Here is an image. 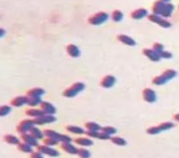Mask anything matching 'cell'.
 I'll return each instance as SVG.
<instances>
[{"mask_svg": "<svg viewBox=\"0 0 179 158\" xmlns=\"http://www.w3.org/2000/svg\"><path fill=\"white\" fill-rule=\"evenodd\" d=\"M85 84L82 82H75L72 84L70 87L66 88L63 91V96L66 98H72L76 96L77 94L80 93L82 90H84Z\"/></svg>", "mask_w": 179, "mask_h": 158, "instance_id": "cell-1", "label": "cell"}, {"mask_svg": "<svg viewBox=\"0 0 179 158\" xmlns=\"http://www.w3.org/2000/svg\"><path fill=\"white\" fill-rule=\"evenodd\" d=\"M109 18V15L104 11H100L93 14L92 16H90L88 18V23L91 25H100L103 24L104 22L107 21V19Z\"/></svg>", "mask_w": 179, "mask_h": 158, "instance_id": "cell-2", "label": "cell"}, {"mask_svg": "<svg viewBox=\"0 0 179 158\" xmlns=\"http://www.w3.org/2000/svg\"><path fill=\"white\" fill-rule=\"evenodd\" d=\"M54 121H56V118L52 114H46V113L41 116L34 117V119H33V122H34L35 125H43V124L52 123Z\"/></svg>", "mask_w": 179, "mask_h": 158, "instance_id": "cell-3", "label": "cell"}, {"mask_svg": "<svg viewBox=\"0 0 179 158\" xmlns=\"http://www.w3.org/2000/svg\"><path fill=\"white\" fill-rule=\"evenodd\" d=\"M35 124L33 122V119H23V120L17 125V131L18 133H26L27 131L30 130L32 126H34Z\"/></svg>", "mask_w": 179, "mask_h": 158, "instance_id": "cell-4", "label": "cell"}, {"mask_svg": "<svg viewBox=\"0 0 179 158\" xmlns=\"http://www.w3.org/2000/svg\"><path fill=\"white\" fill-rule=\"evenodd\" d=\"M142 96H143V99L145 100V101L148 102V103H154L157 99L155 91L150 89V88H145L142 91Z\"/></svg>", "mask_w": 179, "mask_h": 158, "instance_id": "cell-5", "label": "cell"}, {"mask_svg": "<svg viewBox=\"0 0 179 158\" xmlns=\"http://www.w3.org/2000/svg\"><path fill=\"white\" fill-rule=\"evenodd\" d=\"M37 150H39L40 152H42L43 154H46L48 156H51V157H57L59 156V152L57 150L53 149L51 148V146H48V145H38L37 146Z\"/></svg>", "mask_w": 179, "mask_h": 158, "instance_id": "cell-6", "label": "cell"}, {"mask_svg": "<svg viewBox=\"0 0 179 158\" xmlns=\"http://www.w3.org/2000/svg\"><path fill=\"white\" fill-rule=\"evenodd\" d=\"M115 82H116V78L113 75H105L104 77L101 79L100 85L102 86L103 88H111L112 86H114Z\"/></svg>", "mask_w": 179, "mask_h": 158, "instance_id": "cell-7", "label": "cell"}, {"mask_svg": "<svg viewBox=\"0 0 179 158\" xmlns=\"http://www.w3.org/2000/svg\"><path fill=\"white\" fill-rule=\"evenodd\" d=\"M143 54L149 58L151 61L153 62H158L159 60L161 59L160 54H158L156 51H154L153 49H149V48H145L143 49Z\"/></svg>", "mask_w": 179, "mask_h": 158, "instance_id": "cell-8", "label": "cell"}, {"mask_svg": "<svg viewBox=\"0 0 179 158\" xmlns=\"http://www.w3.org/2000/svg\"><path fill=\"white\" fill-rule=\"evenodd\" d=\"M66 52L72 58H77L80 56V50L79 48L74 44H68L66 46Z\"/></svg>", "mask_w": 179, "mask_h": 158, "instance_id": "cell-9", "label": "cell"}, {"mask_svg": "<svg viewBox=\"0 0 179 158\" xmlns=\"http://www.w3.org/2000/svg\"><path fill=\"white\" fill-rule=\"evenodd\" d=\"M41 109L44 111L46 114H52V115H54L56 113V108L53 104H51L50 102H47V101H42L41 104Z\"/></svg>", "mask_w": 179, "mask_h": 158, "instance_id": "cell-10", "label": "cell"}, {"mask_svg": "<svg viewBox=\"0 0 179 158\" xmlns=\"http://www.w3.org/2000/svg\"><path fill=\"white\" fill-rule=\"evenodd\" d=\"M21 138L24 142L28 143V144H30L32 146H38V142H37V138H35L34 136L32 135V134H27V133H21Z\"/></svg>", "mask_w": 179, "mask_h": 158, "instance_id": "cell-11", "label": "cell"}, {"mask_svg": "<svg viewBox=\"0 0 179 158\" xmlns=\"http://www.w3.org/2000/svg\"><path fill=\"white\" fill-rule=\"evenodd\" d=\"M117 39L121 43H123V44H125V45H128V46H135V45H136V42H135V40L130 36H128V35L119 34L117 36Z\"/></svg>", "mask_w": 179, "mask_h": 158, "instance_id": "cell-12", "label": "cell"}, {"mask_svg": "<svg viewBox=\"0 0 179 158\" xmlns=\"http://www.w3.org/2000/svg\"><path fill=\"white\" fill-rule=\"evenodd\" d=\"M148 15V11L145 8H138L136 10H134L131 12V17L135 20H139V19H142L145 16Z\"/></svg>", "mask_w": 179, "mask_h": 158, "instance_id": "cell-13", "label": "cell"}, {"mask_svg": "<svg viewBox=\"0 0 179 158\" xmlns=\"http://www.w3.org/2000/svg\"><path fill=\"white\" fill-rule=\"evenodd\" d=\"M165 2L161 1V0H157L153 3V6H152V12L154 14H157V15H161V13L164 9V6H165Z\"/></svg>", "mask_w": 179, "mask_h": 158, "instance_id": "cell-14", "label": "cell"}, {"mask_svg": "<svg viewBox=\"0 0 179 158\" xmlns=\"http://www.w3.org/2000/svg\"><path fill=\"white\" fill-rule=\"evenodd\" d=\"M28 96H17L11 100V105L14 107H20L24 104H27Z\"/></svg>", "mask_w": 179, "mask_h": 158, "instance_id": "cell-15", "label": "cell"}, {"mask_svg": "<svg viewBox=\"0 0 179 158\" xmlns=\"http://www.w3.org/2000/svg\"><path fill=\"white\" fill-rule=\"evenodd\" d=\"M61 148L65 152L69 153V154H77V153H78V148H76L74 145L70 144V142H63L61 144Z\"/></svg>", "mask_w": 179, "mask_h": 158, "instance_id": "cell-16", "label": "cell"}, {"mask_svg": "<svg viewBox=\"0 0 179 158\" xmlns=\"http://www.w3.org/2000/svg\"><path fill=\"white\" fill-rule=\"evenodd\" d=\"M74 142L76 144H78L80 146H91L93 145V140L90 139V138H85V137H79V138H76L74 140Z\"/></svg>", "mask_w": 179, "mask_h": 158, "instance_id": "cell-17", "label": "cell"}, {"mask_svg": "<svg viewBox=\"0 0 179 158\" xmlns=\"http://www.w3.org/2000/svg\"><path fill=\"white\" fill-rule=\"evenodd\" d=\"M25 114L27 116H31V117H38L41 116L43 114H45V112L43 111L42 109H35V108H30V109H26L25 110Z\"/></svg>", "mask_w": 179, "mask_h": 158, "instance_id": "cell-18", "label": "cell"}, {"mask_svg": "<svg viewBox=\"0 0 179 158\" xmlns=\"http://www.w3.org/2000/svg\"><path fill=\"white\" fill-rule=\"evenodd\" d=\"M174 10V5L173 4H171L170 2L169 3H166L165 6H164V9L163 11L161 13V16H163L164 18H167V17H170L171 14Z\"/></svg>", "mask_w": 179, "mask_h": 158, "instance_id": "cell-19", "label": "cell"}, {"mask_svg": "<svg viewBox=\"0 0 179 158\" xmlns=\"http://www.w3.org/2000/svg\"><path fill=\"white\" fill-rule=\"evenodd\" d=\"M44 93H45V90L43 89V88L35 87V88H32L30 90H28V91H27V96H38V97H41Z\"/></svg>", "mask_w": 179, "mask_h": 158, "instance_id": "cell-20", "label": "cell"}, {"mask_svg": "<svg viewBox=\"0 0 179 158\" xmlns=\"http://www.w3.org/2000/svg\"><path fill=\"white\" fill-rule=\"evenodd\" d=\"M32 145L30 144H28V143L26 142H20L19 144L17 145V148H18V150L19 151H21V152H24V153H31L33 152V149H32Z\"/></svg>", "mask_w": 179, "mask_h": 158, "instance_id": "cell-21", "label": "cell"}, {"mask_svg": "<svg viewBox=\"0 0 179 158\" xmlns=\"http://www.w3.org/2000/svg\"><path fill=\"white\" fill-rule=\"evenodd\" d=\"M42 102L41 97L38 96H28V100H27V105L31 107L37 106V105H40Z\"/></svg>", "mask_w": 179, "mask_h": 158, "instance_id": "cell-22", "label": "cell"}, {"mask_svg": "<svg viewBox=\"0 0 179 158\" xmlns=\"http://www.w3.org/2000/svg\"><path fill=\"white\" fill-rule=\"evenodd\" d=\"M66 130L70 132V133H73V134H84L85 131L83 128H81L79 126H75V125H67L66 126Z\"/></svg>", "mask_w": 179, "mask_h": 158, "instance_id": "cell-23", "label": "cell"}, {"mask_svg": "<svg viewBox=\"0 0 179 158\" xmlns=\"http://www.w3.org/2000/svg\"><path fill=\"white\" fill-rule=\"evenodd\" d=\"M4 140L5 142H7L8 144H13V145H18L20 141L19 139L14 135H11V134H6V135H4Z\"/></svg>", "mask_w": 179, "mask_h": 158, "instance_id": "cell-24", "label": "cell"}, {"mask_svg": "<svg viewBox=\"0 0 179 158\" xmlns=\"http://www.w3.org/2000/svg\"><path fill=\"white\" fill-rule=\"evenodd\" d=\"M29 133L32 134V135L35 138H37V139H42L43 135H44V133H43L39 128H37L36 126H32L30 128V130H29Z\"/></svg>", "mask_w": 179, "mask_h": 158, "instance_id": "cell-25", "label": "cell"}, {"mask_svg": "<svg viewBox=\"0 0 179 158\" xmlns=\"http://www.w3.org/2000/svg\"><path fill=\"white\" fill-rule=\"evenodd\" d=\"M167 81L168 80L165 78V76L161 74V75H158V76H155V77H153L152 83L154 85H163V84H165Z\"/></svg>", "mask_w": 179, "mask_h": 158, "instance_id": "cell-26", "label": "cell"}, {"mask_svg": "<svg viewBox=\"0 0 179 158\" xmlns=\"http://www.w3.org/2000/svg\"><path fill=\"white\" fill-rule=\"evenodd\" d=\"M111 18L114 22H120L123 19V13L120 10H114L111 13Z\"/></svg>", "mask_w": 179, "mask_h": 158, "instance_id": "cell-27", "label": "cell"}, {"mask_svg": "<svg viewBox=\"0 0 179 158\" xmlns=\"http://www.w3.org/2000/svg\"><path fill=\"white\" fill-rule=\"evenodd\" d=\"M85 128L87 129V130L99 131V130H101V128L102 127H100L99 124L95 123V122H87V123H85Z\"/></svg>", "mask_w": 179, "mask_h": 158, "instance_id": "cell-28", "label": "cell"}, {"mask_svg": "<svg viewBox=\"0 0 179 158\" xmlns=\"http://www.w3.org/2000/svg\"><path fill=\"white\" fill-rule=\"evenodd\" d=\"M111 141H112L114 144L118 145V146H124L126 145V140L123 139V138L119 137V136H113L111 137Z\"/></svg>", "mask_w": 179, "mask_h": 158, "instance_id": "cell-29", "label": "cell"}, {"mask_svg": "<svg viewBox=\"0 0 179 158\" xmlns=\"http://www.w3.org/2000/svg\"><path fill=\"white\" fill-rule=\"evenodd\" d=\"M43 133H44V135L46 137L55 138V139H58V138H59V135H60V134L58 133V132L53 131V130H51V129H45V130L43 131Z\"/></svg>", "mask_w": 179, "mask_h": 158, "instance_id": "cell-30", "label": "cell"}, {"mask_svg": "<svg viewBox=\"0 0 179 158\" xmlns=\"http://www.w3.org/2000/svg\"><path fill=\"white\" fill-rule=\"evenodd\" d=\"M162 74L165 76V78L167 80H170V79L175 77V76L177 75V72H176L175 70H173V69H166Z\"/></svg>", "mask_w": 179, "mask_h": 158, "instance_id": "cell-31", "label": "cell"}, {"mask_svg": "<svg viewBox=\"0 0 179 158\" xmlns=\"http://www.w3.org/2000/svg\"><path fill=\"white\" fill-rule=\"evenodd\" d=\"M59 140L55 139V138H51V137H46L44 140H43V144L48 145V146H55L58 144Z\"/></svg>", "mask_w": 179, "mask_h": 158, "instance_id": "cell-32", "label": "cell"}, {"mask_svg": "<svg viewBox=\"0 0 179 158\" xmlns=\"http://www.w3.org/2000/svg\"><path fill=\"white\" fill-rule=\"evenodd\" d=\"M174 126H175V125H174V123H172V122H162L161 124H159V125H158L159 129H160L161 131L169 130V129L173 128Z\"/></svg>", "mask_w": 179, "mask_h": 158, "instance_id": "cell-33", "label": "cell"}, {"mask_svg": "<svg viewBox=\"0 0 179 158\" xmlns=\"http://www.w3.org/2000/svg\"><path fill=\"white\" fill-rule=\"evenodd\" d=\"M147 18H148V20L149 21H151L153 23H156V24H158L159 22H160V20L162 19L161 16H159L157 15V14H149V15H147Z\"/></svg>", "mask_w": 179, "mask_h": 158, "instance_id": "cell-34", "label": "cell"}, {"mask_svg": "<svg viewBox=\"0 0 179 158\" xmlns=\"http://www.w3.org/2000/svg\"><path fill=\"white\" fill-rule=\"evenodd\" d=\"M10 112H11V107L8 106V105H2V106L0 107V115L1 116H5Z\"/></svg>", "mask_w": 179, "mask_h": 158, "instance_id": "cell-35", "label": "cell"}, {"mask_svg": "<svg viewBox=\"0 0 179 158\" xmlns=\"http://www.w3.org/2000/svg\"><path fill=\"white\" fill-rule=\"evenodd\" d=\"M77 154H78L80 157L88 158V157H90V151L82 147V148H79V149H78V153H77Z\"/></svg>", "mask_w": 179, "mask_h": 158, "instance_id": "cell-36", "label": "cell"}, {"mask_svg": "<svg viewBox=\"0 0 179 158\" xmlns=\"http://www.w3.org/2000/svg\"><path fill=\"white\" fill-rule=\"evenodd\" d=\"M152 49H153L154 51H156L158 54H160L162 51H164V46L161 44V43L156 42V43H154V44H153Z\"/></svg>", "mask_w": 179, "mask_h": 158, "instance_id": "cell-37", "label": "cell"}, {"mask_svg": "<svg viewBox=\"0 0 179 158\" xmlns=\"http://www.w3.org/2000/svg\"><path fill=\"white\" fill-rule=\"evenodd\" d=\"M160 131H161V130H160V129H159L158 126L149 127V128L147 129V130H146V132H147L148 134H150V135H155V134H158Z\"/></svg>", "mask_w": 179, "mask_h": 158, "instance_id": "cell-38", "label": "cell"}, {"mask_svg": "<svg viewBox=\"0 0 179 158\" xmlns=\"http://www.w3.org/2000/svg\"><path fill=\"white\" fill-rule=\"evenodd\" d=\"M101 130L110 134V135H113V134L116 133V128L112 127V126H105V127H102L101 128Z\"/></svg>", "mask_w": 179, "mask_h": 158, "instance_id": "cell-39", "label": "cell"}, {"mask_svg": "<svg viewBox=\"0 0 179 158\" xmlns=\"http://www.w3.org/2000/svg\"><path fill=\"white\" fill-rule=\"evenodd\" d=\"M58 140H59L61 143H63V142H71V137L68 136V135H66V134H60L59 135V138H58Z\"/></svg>", "mask_w": 179, "mask_h": 158, "instance_id": "cell-40", "label": "cell"}, {"mask_svg": "<svg viewBox=\"0 0 179 158\" xmlns=\"http://www.w3.org/2000/svg\"><path fill=\"white\" fill-rule=\"evenodd\" d=\"M158 25L162 28H169V27H171V23L167 20H165V18H162L160 22L158 23Z\"/></svg>", "mask_w": 179, "mask_h": 158, "instance_id": "cell-41", "label": "cell"}, {"mask_svg": "<svg viewBox=\"0 0 179 158\" xmlns=\"http://www.w3.org/2000/svg\"><path fill=\"white\" fill-rule=\"evenodd\" d=\"M98 139H101V140H108V139H111V136H110V134H108V133H106V132H104V131L101 130V132H99Z\"/></svg>", "mask_w": 179, "mask_h": 158, "instance_id": "cell-42", "label": "cell"}, {"mask_svg": "<svg viewBox=\"0 0 179 158\" xmlns=\"http://www.w3.org/2000/svg\"><path fill=\"white\" fill-rule=\"evenodd\" d=\"M87 136H89L91 138H98L99 136V132L98 131H93V130H87L85 132Z\"/></svg>", "mask_w": 179, "mask_h": 158, "instance_id": "cell-43", "label": "cell"}, {"mask_svg": "<svg viewBox=\"0 0 179 158\" xmlns=\"http://www.w3.org/2000/svg\"><path fill=\"white\" fill-rule=\"evenodd\" d=\"M160 56H161V58H164V59H170V58H172L173 55L171 52H169V51H162L160 53Z\"/></svg>", "mask_w": 179, "mask_h": 158, "instance_id": "cell-44", "label": "cell"}, {"mask_svg": "<svg viewBox=\"0 0 179 158\" xmlns=\"http://www.w3.org/2000/svg\"><path fill=\"white\" fill-rule=\"evenodd\" d=\"M42 156H43V153L40 152L39 150L36 151V152L33 151V152L31 153V157H32V158H41Z\"/></svg>", "mask_w": 179, "mask_h": 158, "instance_id": "cell-45", "label": "cell"}, {"mask_svg": "<svg viewBox=\"0 0 179 158\" xmlns=\"http://www.w3.org/2000/svg\"><path fill=\"white\" fill-rule=\"evenodd\" d=\"M173 118H174V120H176L177 122H179V113L175 114V115L173 116Z\"/></svg>", "mask_w": 179, "mask_h": 158, "instance_id": "cell-46", "label": "cell"}, {"mask_svg": "<svg viewBox=\"0 0 179 158\" xmlns=\"http://www.w3.org/2000/svg\"><path fill=\"white\" fill-rule=\"evenodd\" d=\"M161 1H163V2H165V3H169L171 1V0H161Z\"/></svg>", "mask_w": 179, "mask_h": 158, "instance_id": "cell-47", "label": "cell"}, {"mask_svg": "<svg viewBox=\"0 0 179 158\" xmlns=\"http://www.w3.org/2000/svg\"><path fill=\"white\" fill-rule=\"evenodd\" d=\"M1 32H2V33H1V36H3V33H4V29H1Z\"/></svg>", "mask_w": 179, "mask_h": 158, "instance_id": "cell-48", "label": "cell"}, {"mask_svg": "<svg viewBox=\"0 0 179 158\" xmlns=\"http://www.w3.org/2000/svg\"><path fill=\"white\" fill-rule=\"evenodd\" d=\"M178 8H179V5H178Z\"/></svg>", "mask_w": 179, "mask_h": 158, "instance_id": "cell-49", "label": "cell"}]
</instances>
